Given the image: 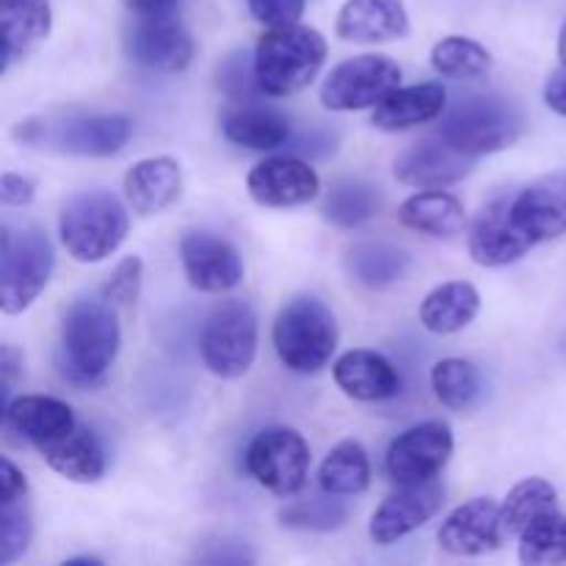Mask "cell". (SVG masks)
<instances>
[{
    "mask_svg": "<svg viewBox=\"0 0 566 566\" xmlns=\"http://www.w3.org/2000/svg\"><path fill=\"white\" fill-rule=\"evenodd\" d=\"M142 280H144V263L142 258H125L114 269V274L108 276L103 287V296L114 304L116 310H127L138 302V293H142Z\"/></svg>",
    "mask_w": 566,
    "mask_h": 566,
    "instance_id": "cell-40",
    "label": "cell"
},
{
    "mask_svg": "<svg viewBox=\"0 0 566 566\" xmlns=\"http://www.w3.org/2000/svg\"><path fill=\"white\" fill-rule=\"evenodd\" d=\"M536 241L531 232L520 224L514 213V199H495L475 216L468 235L470 258L484 269H501V265L517 263L525 252H531Z\"/></svg>",
    "mask_w": 566,
    "mask_h": 566,
    "instance_id": "cell-13",
    "label": "cell"
},
{
    "mask_svg": "<svg viewBox=\"0 0 566 566\" xmlns=\"http://www.w3.org/2000/svg\"><path fill=\"white\" fill-rule=\"evenodd\" d=\"M409 263V254L392 243H357L346 258L352 276L365 287H390L392 282H401Z\"/></svg>",
    "mask_w": 566,
    "mask_h": 566,
    "instance_id": "cell-31",
    "label": "cell"
},
{
    "mask_svg": "<svg viewBox=\"0 0 566 566\" xmlns=\"http://www.w3.org/2000/svg\"><path fill=\"white\" fill-rule=\"evenodd\" d=\"M523 114L503 97H468L451 108L440 133L470 158L501 153L523 136Z\"/></svg>",
    "mask_w": 566,
    "mask_h": 566,
    "instance_id": "cell-7",
    "label": "cell"
},
{
    "mask_svg": "<svg viewBox=\"0 0 566 566\" xmlns=\"http://www.w3.org/2000/svg\"><path fill=\"white\" fill-rule=\"evenodd\" d=\"M481 310V296L470 282H446L420 304V324L431 335H457L468 329Z\"/></svg>",
    "mask_w": 566,
    "mask_h": 566,
    "instance_id": "cell-28",
    "label": "cell"
},
{
    "mask_svg": "<svg viewBox=\"0 0 566 566\" xmlns=\"http://www.w3.org/2000/svg\"><path fill=\"white\" fill-rule=\"evenodd\" d=\"M446 503V486L440 481H420V484H401L370 517V539L376 545H392L403 536L423 528Z\"/></svg>",
    "mask_w": 566,
    "mask_h": 566,
    "instance_id": "cell-16",
    "label": "cell"
},
{
    "mask_svg": "<svg viewBox=\"0 0 566 566\" xmlns=\"http://www.w3.org/2000/svg\"><path fill=\"white\" fill-rule=\"evenodd\" d=\"M249 11L265 28L293 25L304 11V0H247Z\"/></svg>",
    "mask_w": 566,
    "mask_h": 566,
    "instance_id": "cell-41",
    "label": "cell"
},
{
    "mask_svg": "<svg viewBox=\"0 0 566 566\" xmlns=\"http://www.w3.org/2000/svg\"><path fill=\"white\" fill-rule=\"evenodd\" d=\"M125 50L138 66L177 75L191 66L197 42L186 22L166 9L155 14H136V22L125 33Z\"/></svg>",
    "mask_w": 566,
    "mask_h": 566,
    "instance_id": "cell-11",
    "label": "cell"
},
{
    "mask_svg": "<svg viewBox=\"0 0 566 566\" xmlns=\"http://www.w3.org/2000/svg\"><path fill=\"white\" fill-rule=\"evenodd\" d=\"M335 33L343 42L379 44L403 39L409 33V14L403 0H346L337 11Z\"/></svg>",
    "mask_w": 566,
    "mask_h": 566,
    "instance_id": "cell-19",
    "label": "cell"
},
{
    "mask_svg": "<svg viewBox=\"0 0 566 566\" xmlns=\"http://www.w3.org/2000/svg\"><path fill=\"white\" fill-rule=\"evenodd\" d=\"M326 39L307 25L265 28L254 48V70L269 97H291L318 77L326 61Z\"/></svg>",
    "mask_w": 566,
    "mask_h": 566,
    "instance_id": "cell-2",
    "label": "cell"
},
{
    "mask_svg": "<svg viewBox=\"0 0 566 566\" xmlns=\"http://www.w3.org/2000/svg\"><path fill=\"white\" fill-rule=\"evenodd\" d=\"M379 210V191L363 180H340L324 199V216L337 227H363Z\"/></svg>",
    "mask_w": 566,
    "mask_h": 566,
    "instance_id": "cell-34",
    "label": "cell"
},
{
    "mask_svg": "<svg viewBox=\"0 0 566 566\" xmlns=\"http://www.w3.org/2000/svg\"><path fill=\"white\" fill-rule=\"evenodd\" d=\"M180 260L188 285L202 293H227L243 280L241 252L213 232H186L180 241Z\"/></svg>",
    "mask_w": 566,
    "mask_h": 566,
    "instance_id": "cell-15",
    "label": "cell"
},
{
    "mask_svg": "<svg viewBox=\"0 0 566 566\" xmlns=\"http://www.w3.org/2000/svg\"><path fill=\"white\" fill-rule=\"evenodd\" d=\"M182 193V169L169 155L144 158L133 164L125 175V197L133 213L158 216L180 199Z\"/></svg>",
    "mask_w": 566,
    "mask_h": 566,
    "instance_id": "cell-22",
    "label": "cell"
},
{
    "mask_svg": "<svg viewBox=\"0 0 566 566\" xmlns=\"http://www.w3.org/2000/svg\"><path fill=\"white\" fill-rule=\"evenodd\" d=\"M431 66L453 81H475L490 75L492 53L468 36H446L431 50Z\"/></svg>",
    "mask_w": 566,
    "mask_h": 566,
    "instance_id": "cell-33",
    "label": "cell"
},
{
    "mask_svg": "<svg viewBox=\"0 0 566 566\" xmlns=\"http://www.w3.org/2000/svg\"><path fill=\"white\" fill-rule=\"evenodd\" d=\"M219 86L224 88L227 97L232 103H243V99H260V94H265L260 88L258 70H254V55L247 53H232L224 64L219 66Z\"/></svg>",
    "mask_w": 566,
    "mask_h": 566,
    "instance_id": "cell-39",
    "label": "cell"
},
{
    "mask_svg": "<svg viewBox=\"0 0 566 566\" xmlns=\"http://www.w3.org/2000/svg\"><path fill=\"white\" fill-rule=\"evenodd\" d=\"M437 542L451 556H484L506 542L501 525V506L492 497H473L453 509L440 525Z\"/></svg>",
    "mask_w": 566,
    "mask_h": 566,
    "instance_id": "cell-18",
    "label": "cell"
},
{
    "mask_svg": "<svg viewBox=\"0 0 566 566\" xmlns=\"http://www.w3.org/2000/svg\"><path fill=\"white\" fill-rule=\"evenodd\" d=\"M453 457V431L446 420H426L392 440L387 451V475L401 484L434 481Z\"/></svg>",
    "mask_w": 566,
    "mask_h": 566,
    "instance_id": "cell-12",
    "label": "cell"
},
{
    "mask_svg": "<svg viewBox=\"0 0 566 566\" xmlns=\"http://www.w3.org/2000/svg\"><path fill=\"white\" fill-rule=\"evenodd\" d=\"M520 562L523 564H564L566 562V517L547 512L520 534Z\"/></svg>",
    "mask_w": 566,
    "mask_h": 566,
    "instance_id": "cell-35",
    "label": "cell"
},
{
    "mask_svg": "<svg viewBox=\"0 0 566 566\" xmlns=\"http://www.w3.org/2000/svg\"><path fill=\"white\" fill-rule=\"evenodd\" d=\"M247 470L260 486L280 497L302 492L310 475V446L298 431L274 426L249 442Z\"/></svg>",
    "mask_w": 566,
    "mask_h": 566,
    "instance_id": "cell-10",
    "label": "cell"
},
{
    "mask_svg": "<svg viewBox=\"0 0 566 566\" xmlns=\"http://www.w3.org/2000/svg\"><path fill=\"white\" fill-rule=\"evenodd\" d=\"M473 164L475 158L464 155L442 133H437V136H426L415 142L412 147L403 149L396 164H392V171H396V180L403 182V186L431 191V188H448L453 182L464 180Z\"/></svg>",
    "mask_w": 566,
    "mask_h": 566,
    "instance_id": "cell-14",
    "label": "cell"
},
{
    "mask_svg": "<svg viewBox=\"0 0 566 566\" xmlns=\"http://www.w3.org/2000/svg\"><path fill=\"white\" fill-rule=\"evenodd\" d=\"M398 86H401V66L390 55H354L326 75L321 86V105L329 111L376 108Z\"/></svg>",
    "mask_w": 566,
    "mask_h": 566,
    "instance_id": "cell-9",
    "label": "cell"
},
{
    "mask_svg": "<svg viewBox=\"0 0 566 566\" xmlns=\"http://www.w3.org/2000/svg\"><path fill=\"white\" fill-rule=\"evenodd\" d=\"M36 451L42 453L44 462H48L61 479L75 481V484H94V481H99L105 475L103 446H99L97 437L81 423H77L75 429L66 431V434L44 442Z\"/></svg>",
    "mask_w": 566,
    "mask_h": 566,
    "instance_id": "cell-26",
    "label": "cell"
},
{
    "mask_svg": "<svg viewBox=\"0 0 566 566\" xmlns=\"http://www.w3.org/2000/svg\"><path fill=\"white\" fill-rule=\"evenodd\" d=\"M318 484L326 495L354 497L370 486V459L357 440L337 442L324 459Z\"/></svg>",
    "mask_w": 566,
    "mask_h": 566,
    "instance_id": "cell-30",
    "label": "cell"
},
{
    "mask_svg": "<svg viewBox=\"0 0 566 566\" xmlns=\"http://www.w3.org/2000/svg\"><path fill=\"white\" fill-rule=\"evenodd\" d=\"M335 381L354 401H390L401 392V376L396 365L370 348H352L335 363Z\"/></svg>",
    "mask_w": 566,
    "mask_h": 566,
    "instance_id": "cell-20",
    "label": "cell"
},
{
    "mask_svg": "<svg viewBox=\"0 0 566 566\" xmlns=\"http://www.w3.org/2000/svg\"><path fill=\"white\" fill-rule=\"evenodd\" d=\"M545 103L547 108L566 116V64L558 66L545 83Z\"/></svg>",
    "mask_w": 566,
    "mask_h": 566,
    "instance_id": "cell-45",
    "label": "cell"
},
{
    "mask_svg": "<svg viewBox=\"0 0 566 566\" xmlns=\"http://www.w3.org/2000/svg\"><path fill=\"white\" fill-rule=\"evenodd\" d=\"M3 258H0V307L17 315L36 302L55 269V252L48 232L39 227L3 224Z\"/></svg>",
    "mask_w": 566,
    "mask_h": 566,
    "instance_id": "cell-6",
    "label": "cell"
},
{
    "mask_svg": "<svg viewBox=\"0 0 566 566\" xmlns=\"http://www.w3.org/2000/svg\"><path fill=\"white\" fill-rule=\"evenodd\" d=\"M122 346L119 310L99 293L97 298H75L61 318L59 363L75 385H97L105 379Z\"/></svg>",
    "mask_w": 566,
    "mask_h": 566,
    "instance_id": "cell-1",
    "label": "cell"
},
{
    "mask_svg": "<svg viewBox=\"0 0 566 566\" xmlns=\"http://www.w3.org/2000/svg\"><path fill=\"white\" fill-rule=\"evenodd\" d=\"M446 105L448 92L442 83L431 81L418 83V86H398L376 105L370 122L387 133L412 130V127L434 122L446 111Z\"/></svg>",
    "mask_w": 566,
    "mask_h": 566,
    "instance_id": "cell-25",
    "label": "cell"
},
{
    "mask_svg": "<svg viewBox=\"0 0 566 566\" xmlns=\"http://www.w3.org/2000/svg\"><path fill=\"white\" fill-rule=\"evenodd\" d=\"M205 365L219 379H241L258 354V313L243 298L221 302L208 315L199 337Z\"/></svg>",
    "mask_w": 566,
    "mask_h": 566,
    "instance_id": "cell-8",
    "label": "cell"
},
{
    "mask_svg": "<svg viewBox=\"0 0 566 566\" xmlns=\"http://www.w3.org/2000/svg\"><path fill=\"white\" fill-rule=\"evenodd\" d=\"M33 536V517L25 497L0 503V562L11 564L28 551Z\"/></svg>",
    "mask_w": 566,
    "mask_h": 566,
    "instance_id": "cell-38",
    "label": "cell"
},
{
    "mask_svg": "<svg viewBox=\"0 0 566 566\" xmlns=\"http://www.w3.org/2000/svg\"><path fill=\"white\" fill-rule=\"evenodd\" d=\"M66 564L75 566V564H103V562H99V558H94V556H77V558H70V562H64V566Z\"/></svg>",
    "mask_w": 566,
    "mask_h": 566,
    "instance_id": "cell-48",
    "label": "cell"
},
{
    "mask_svg": "<svg viewBox=\"0 0 566 566\" xmlns=\"http://www.w3.org/2000/svg\"><path fill=\"white\" fill-rule=\"evenodd\" d=\"M514 213L536 243L553 241L566 232V175L534 182L514 197Z\"/></svg>",
    "mask_w": 566,
    "mask_h": 566,
    "instance_id": "cell-27",
    "label": "cell"
},
{
    "mask_svg": "<svg viewBox=\"0 0 566 566\" xmlns=\"http://www.w3.org/2000/svg\"><path fill=\"white\" fill-rule=\"evenodd\" d=\"M556 486L545 479H525L517 486H512V492H509L501 506V525L506 539L523 534L542 514L556 512Z\"/></svg>",
    "mask_w": 566,
    "mask_h": 566,
    "instance_id": "cell-32",
    "label": "cell"
},
{
    "mask_svg": "<svg viewBox=\"0 0 566 566\" xmlns=\"http://www.w3.org/2000/svg\"><path fill=\"white\" fill-rule=\"evenodd\" d=\"M431 387L448 409H470L481 396V374L468 359H440L431 368Z\"/></svg>",
    "mask_w": 566,
    "mask_h": 566,
    "instance_id": "cell-36",
    "label": "cell"
},
{
    "mask_svg": "<svg viewBox=\"0 0 566 566\" xmlns=\"http://www.w3.org/2000/svg\"><path fill=\"white\" fill-rule=\"evenodd\" d=\"M247 188L263 208H298L321 193V177L302 158H265L249 171Z\"/></svg>",
    "mask_w": 566,
    "mask_h": 566,
    "instance_id": "cell-17",
    "label": "cell"
},
{
    "mask_svg": "<svg viewBox=\"0 0 566 566\" xmlns=\"http://www.w3.org/2000/svg\"><path fill=\"white\" fill-rule=\"evenodd\" d=\"M0 25H3V72H9L53 31L50 0H0Z\"/></svg>",
    "mask_w": 566,
    "mask_h": 566,
    "instance_id": "cell-24",
    "label": "cell"
},
{
    "mask_svg": "<svg viewBox=\"0 0 566 566\" xmlns=\"http://www.w3.org/2000/svg\"><path fill=\"white\" fill-rule=\"evenodd\" d=\"M0 376H3V407L11 401L17 379L22 376V354L11 343H3L0 348Z\"/></svg>",
    "mask_w": 566,
    "mask_h": 566,
    "instance_id": "cell-44",
    "label": "cell"
},
{
    "mask_svg": "<svg viewBox=\"0 0 566 566\" xmlns=\"http://www.w3.org/2000/svg\"><path fill=\"white\" fill-rule=\"evenodd\" d=\"M133 14H155V11H166L177 3V0H122Z\"/></svg>",
    "mask_w": 566,
    "mask_h": 566,
    "instance_id": "cell-46",
    "label": "cell"
},
{
    "mask_svg": "<svg viewBox=\"0 0 566 566\" xmlns=\"http://www.w3.org/2000/svg\"><path fill=\"white\" fill-rule=\"evenodd\" d=\"M274 348L293 374H318L337 348V321L315 296H296L274 321Z\"/></svg>",
    "mask_w": 566,
    "mask_h": 566,
    "instance_id": "cell-5",
    "label": "cell"
},
{
    "mask_svg": "<svg viewBox=\"0 0 566 566\" xmlns=\"http://www.w3.org/2000/svg\"><path fill=\"white\" fill-rule=\"evenodd\" d=\"M133 122L125 114H70L36 116L14 127V138L33 147L55 149L81 158H108L130 142Z\"/></svg>",
    "mask_w": 566,
    "mask_h": 566,
    "instance_id": "cell-3",
    "label": "cell"
},
{
    "mask_svg": "<svg viewBox=\"0 0 566 566\" xmlns=\"http://www.w3.org/2000/svg\"><path fill=\"white\" fill-rule=\"evenodd\" d=\"M221 130L227 142L238 147L271 153L291 138V122L271 105H260V99L230 103L221 114Z\"/></svg>",
    "mask_w": 566,
    "mask_h": 566,
    "instance_id": "cell-23",
    "label": "cell"
},
{
    "mask_svg": "<svg viewBox=\"0 0 566 566\" xmlns=\"http://www.w3.org/2000/svg\"><path fill=\"white\" fill-rule=\"evenodd\" d=\"M398 221L415 232H423L431 238H451L464 230V205L453 193H446L442 188L415 193L398 208Z\"/></svg>",
    "mask_w": 566,
    "mask_h": 566,
    "instance_id": "cell-29",
    "label": "cell"
},
{
    "mask_svg": "<svg viewBox=\"0 0 566 566\" xmlns=\"http://www.w3.org/2000/svg\"><path fill=\"white\" fill-rule=\"evenodd\" d=\"M558 59L566 64V22L562 25V33H558Z\"/></svg>",
    "mask_w": 566,
    "mask_h": 566,
    "instance_id": "cell-47",
    "label": "cell"
},
{
    "mask_svg": "<svg viewBox=\"0 0 566 566\" xmlns=\"http://www.w3.org/2000/svg\"><path fill=\"white\" fill-rule=\"evenodd\" d=\"M33 197H36V186L28 177L14 175V171H6L0 177V199L9 208H22V205H31Z\"/></svg>",
    "mask_w": 566,
    "mask_h": 566,
    "instance_id": "cell-42",
    "label": "cell"
},
{
    "mask_svg": "<svg viewBox=\"0 0 566 566\" xmlns=\"http://www.w3.org/2000/svg\"><path fill=\"white\" fill-rule=\"evenodd\" d=\"M280 520L287 528L335 531L348 520V506L343 501H337V495L310 497V501H298L282 509Z\"/></svg>",
    "mask_w": 566,
    "mask_h": 566,
    "instance_id": "cell-37",
    "label": "cell"
},
{
    "mask_svg": "<svg viewBox=\"0 0 566 566\" xmlns=\"http://www.w3.org/2000/svg\"><path fill=\"white\" fill-rule=\"evenodd\" d=\"M6 434H17L22 442L42 448L44 442L75 429L77 420L70 403L50 396H20L3 407Z\"/></svg>",
    "mask_w": 566,
    "mask_h": 566,
    "instance_id": "cell-21",
    "label": "cell"
},
{
    "mask_svg": "<svg viewBox=\"0 0 566 566\" xmlns=\"http://www.w3.org/2000/svg\"><path fill=\"white\" fill-rule=\"evenodd\" d=\"M28 495V481L22 475V470L17 468L11 459H3L0 464V503L20 501V497Z\"/></svg>",
    "mask_w": 566,
    "mask_h": 566,
    "instance_id": "cell-43",
    "label": "cell"
},
{
    "mask_svg": "<svg viewBox=\"0 0 566 566\" xmlns=\"http://www.w3.org/2000/svg\"><path fill=\"white\" fill-rule=\"evenodd\" d=\"M130 216L108 191H81L59 213V235L77 263H103L125 243Z\"/></svg>",
    "mask_w": 566,
    "mask_h": 566,
    "instance_id": "cell-4",
    "label": "cell"
}]
</instances>
